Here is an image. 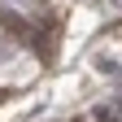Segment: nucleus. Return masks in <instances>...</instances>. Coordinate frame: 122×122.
Instances as JSON below:
<instances>
[{"label":"nucleus","instance_id":"nucleus-1","mask_svg":"<svg viewBox=\"0 0 122 122\" xmlns=\"http://www.w3.org/2000/svg\"><path fill=\"white\" fill-rule=\"evenodd\" d=\"M96 70H105V74H118V61H113V57H96Z\"/></svg>","mask_w":122,"mask_h":122},{"label":"nucleus","instance_id":"nucleus-2","mask_svg":"<svg viewBox=\"0 0 122 122\" xmlns=\"http://www.w3.org/2000/svg\"><path fill=\"white\" fill-rule=\"evenodd\" d=\"M9 5H26V0H9Z\"/></svg>","mask_w":122,"mask_h":122}]
</instances>
